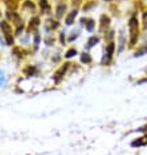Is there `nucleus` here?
<instances>
[{"label":"nucleus","instance_id":"obj_1","mask_svg":"<svg viewBox=\"0 0 147 155\" xmlns=\"http://www.w3.org/2000/svg\"><path fill=\"white\" fill-rule=\"evenodd\" d=\"M129 30H130V35H132L130 43L134 45L137 41V37H138V21H137L136 16H133L130 18V21H129Z\"/></svg>","mask_w":147,"mask_h":155},{"label":"nucleus","instance_id":"obj_2","mask_svg":"<svg viewBox=\"0 0 147 155\" xmlns=\"http://www.w3.org/2000/svg\"><path fill=\"white\" fill-rule=\"evenodd\" d=\"M67 68H68V64H65V67H63L61 69H60V71H59L57 73H56V74H55V76H56V77H55V80H56V81H59V78H60V77H61L60 74H63V73H65Z\"/></svg>","mask_w":147,"mask_h":155},{"label":"nucleus","instance_id":"obj_3","mask_svg":"<svg viewBox=\"0 0 147 155\" xmlns=\"http://www.w3.org/2000/svg\"><path fill=\"white\" fill-rule=\"evenodd\" d=\"M74 17H76V11H74V12H72V13L67 17V24H68V25H70V24L73 22V18H74Z\"/></svg>","mask_w":147,"mask_h":155},{"label":"nucleus","instance_id":"obj_4","mask_svg":"<svg viewBox=\"0 0 147 155\" xmlns=\"http://www.w3.org/2000/svg\"><path fill=\"white\" fill-rule=\"evenodd\" d=\"M41 7L44 8V9H48V4H47L46 0H41Z\"/></svg>","mask_w":147,"mask_h":155},{"label":"nucleus","instance_id":"obj_5","mask_svg":"<svg viewBox=\"0 0 147 155\" xmlns=\"http://www.w3.org/2000/svg\"><path fill=\"white\" fill-rule=\"evenodd\" d=\"M63 9H65V7H64V5H59V8H57V16H59V17L63 15V13H61Z\"/></svg>","mask_w":147,"mask_h":155},{"label":"nucleus","instance_id":"obj_6","mask_svg":"<svg viewBox=\"0 0 147 155\" xmlns=\"http://www.w3.org/2000/svg\"><path fill=\"white\" fill-rule=\"evenodd\" d=\"M82 61H83V63H89L90 61V58L87 56V54H85L83 56H82Z\"/></svg>","mask_w":147,"mask_h":155},{"label":"nucleus","instance_id":"obj_7","mask_svg":"<svg viewBox=\"0 0 147 155\" xmlns=\"http://www.w3.org/2000/svg\"><path fill=\"white\" fill-rule=\"evenodd\" d=\"M96 42H98V39H96V38H91V39H90V42H89V46L91 47V46H94L93 43H96Z\"/></svg>","mask_w":147,"mask_h":155},{"label":"nucleus","instance_id":"obj_8","mask_svg":"<svg viewBox=\"0 0 147 155\" xmlns=\"http://www.w3.org/2000/svg\"><path fill=\"white\" fill-rule=\"evenodd\" d=\"M4 82H5V80H4V74L0 72V85H3Z\"/></svg>","mask_w":147,"mask_h":155},{"label":"nucleus","instance_id":"obj_9","mask_svg":"<svg viewBox=\"0 0 147 155\" xmlns=\"http://www.w3.org/2000/svg\"><path fill=\"white\" fill-rule=\"evenodd\" d=\"M73 54H76V51H73V50H70V51H69V52L67 54V56H68V58H70V56H73Z\"/></svg>","mask_w":147,"mask_h":155},{"label":"nucleus","instance_id":"obj_10","mask_svg":"<svg viewBox=\"0 0 147 155\" xmlns=\"http://www.w3.org/2000/svg\"><path fill=\"white\" fill-rule=\"evenodd\" d=\"M143 22H145V26H147V12L143 15Z\"/></svg>","mask_w":147,"mask_h":155},{"label":"nucleus","instance_id":"obj_11","mask_svg":"<svg viewBox=\"0 0 147 155\" xmlns=\"http://www.w3.org/2000/svg\"><path fill=\"white\" fill-rule=\"evenodd\" d=\"M87 29L91 30L93 29V21H89V25H87Z\"/></svg>","mask_w":147,"mask_h":155}]
</instances>
